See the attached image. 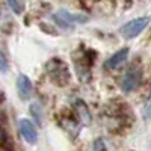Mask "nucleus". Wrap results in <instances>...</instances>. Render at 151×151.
Returning <instances> with one entry per match:
<instances>
[{
  "label": "nucleus",
  "mask_w": 151,
  "mask_h": 151,
  "mask_svg": "<svg viewBox=\"0 0 151 151\" xmlns=\"http://www.w3.org/2000/svg\"><path fill=\"white\" fill-rule=\"evenodd\" d=\"M151 18L147 15V17H137L129 23H125L124 26L121 27V35L125 38V40H133L139 35L148 24H150Z\"/></svg>",
  "instance_id": "f257e3e1"
},
{
  "label": "nucleus",
  "mask_w": 151,
  "mask_h": 151,
  "mask_svg": "<svg viewBox=\"0 0 151 151\" xmlns=\"http://www.w3.org/2000/svg\"><path fill=\"white\" fill-rule=\"evenodd\" d=\"M141 79H142L141 70H137V68H130L127 73L124 74V77H122V83H121L122 91H125V92L134 91L136 88L141 85Z\"/></svg>",
  "instance_id": "f03ea898"
},
{
  "label": "nucleus",
  "mask_w": 151,
  "mask_h": 151,
  "mask_svg": "<svg viewBox=\"0 0 151 151\" xmlns=\"http://www.w3.org/2000/svg\"><path fill=\"white\" fill-rule=\"evenodd\" d=\"M17 91H18V95H20L21 100H29L32 97L33 86H32L30 79L27 77L26 74H20L18 76V79H17Z\"/></svg>",
  "instance_id": "7ed1b4c3"
},
{
  "label": "nucleus",
  "mask_w": 151,
  "mask_h": 151,
  "mask_svg": "<svg viewBox=\"0 0 151 151\" xmlns=\"http://www.w3.org/2000/svg\"><path fill=\"white\" fill-rule=\"evenodd\" d=\"M20 133L21 136L24 137V141L29 142V144H35L38 141V133H36V129L35 125L32 124L30 119H21L20 121Z\"/></svg>",
  "instance_id": "20e7f679"
},
{
  "label": "nucleus",
  "mask_w": 151,
  "mask_h": 151,
  "mask_svg": "<svg viewBox=\"0 0 151 151\" xmlns=\"http://www.w3.org/2000/svg\"><path fill=\"white\" fill-rule=\"evenodd\" d=\"M55 18H60L64 21V24H83L88 21V17L86 15H82V14H71L70 11L67 9H60L58 14L55 15Z\"/></svg>",
  "instance_id": "39448f33"
},
{
  "label": "nucleus",
  "mask_w": 151,
  "mask_h": 151,
  "mask_svg": "<svg viewBox=\"0 0 151 151\" xmlns=\"http://www.w3.org/2000/svg\"><path fill=\"white\" fill-rule=\"evenodd\" d=\"M127 58H129V48H121V50H118L116 53H113V55L104 62V68H107V70H115V68H118Z\"/></svg>",
  "instance_id": "423d86ee"
},
{
  "label": "nucleus",
  "mask_w": 151,
  "mask_h": 151,
  "mask_svg": "<svg viewBox=\"0 0 151 151\" xmlns=\"http://www.w3.org/2000/svg\"><path fill=\"white\" fill-rule=\"evenodd\" d=\"M6 2H8L9 8L12 9V12L17 15L23 14L24 9H26V0H6Z\"/></svg>",
  "instance_id": "0eeeda50"
},
{
  "label": "nucleus",
  "mask_w": 151,
  "mask_h": 151,
  "mask_svg": "<svg viewBox=\"0 0 151 151\" xmlns=\"http://www.w3.org/2000/svg\"><path fill=\"white\" fill-rule=\"evenodd\" d=\"M8 67H9V64H8V59H6V56L3 55L2 50H0V71H2V73L8 71Z\"/></svg>",
  "instance_id": "6e6552de"
},
{
  "label": "nucleus",
  "mask_w": 151,
  "mask_h": 151,
  "mask_svg": "<svg viewBox=\"0 0 151 151\" xmlns=\"http://www.w3.org/2000/svg\"><path fill=\"white\" fill-rule=\"evenodd\" d=\"M142 116H144V119H150V118H151V100L144 106V109H142Z\"/></svg>",
  "instance_id": "1a4fd4ad"
},
{
  "label": "nucleus",
  "mask_w": 151,
  "mask_h": 151,
  "mask_svg": "<svg viewBox=\"0 0 151 151\" xmlns=\"http://www.w3.org/2000/svg\"><path fill=\"white\" fill-rule=\"evenodd\" d=\"M94 151H106V147H104L103 139H97V141H95V144H94Z\"/></svg>",
  "instance_id": "9d476101"
}]
</instances>
